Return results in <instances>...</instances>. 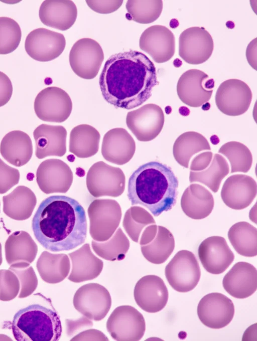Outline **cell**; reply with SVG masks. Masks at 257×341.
Wrapping results in <instances>:
<instances>
[{
  "label": "cell",
  "instance_id": "1",
  "mask_svg": "<svg viewBox=\"0 0 257 341\" xmlns=\"http://www.w3.org/2000/svg\"><path fill=\"white\" fill-rule=\"evenodd\" d=\"M99 83L108 103L129 110L145 102L159 82L153 62L143 53L130 50L113 54L107 60Z\"/></svg>",
  "mask_w": 257,
  "mask_h": 341
},
{
  "label": "cell",
  "instance_id": "2",
  "mask_svg": "<svg viewBox=\"0 0 257 341\" xmlns=\"http://www.w3.org/2000/svg\"><path fill=\"white\" fill-rule=\"evenodd\" d=\"M87 228L83 207L75 199L64 195L44 199L32 221L37 240L54 252L71 250L82 245L86 238Z\"/></svg>",
  "mask_w": 257,
  "mask_h": 341
},
{
  "label": "cell",
  "instance_id": "3",
  "mask_svg": "<svg viewBox=\"0 0 257 341\" xmlns=\"http://www.w3.org/2000/svg\"><path fill=\"white\" fill-rule=\"evenodd\" d=\"M178 180L171 168L157 161L140 166L130 176L127 196L132 205H140L155 217L176 204Z\"/></svg>",
  "mask_w": 257,
  "mask_h": 341
},
{
  "label": "cell",
  "instance_id": "4",
  "mask_svg": "<svg viewBox=\"0 0 257 341\" xmlns=\"http://www.w3.org/2000/svg\"><path fill=\"white\" fill-rule=\"evenodd\" d=\"M12 329L18 341H58L62 331L60 316L50 299L45 305L33 304L20 309Z\"/></svg>",
  "mask_w": 257,
  "mask_h": 341
},
{
  "label": "cell",
  "instance_id": "5",
  "mask_svg": "<svg viewBox=\"0 0 257 341\" xmlns=\"http://www.w3.org/2000/svg\"><path fill=\"white\" fill-rule=\"evenodd\" d=\"M170 286L179 292L193 290L198 284L201 271L195 255L191 251H178L167 265L165 270Z\"/></svg>",
  "mask_w": 257,
  "mask_h": 341
},
{
  "label": "cell",
  "instance_id": "6",
  "mask_svg": "<svg viewBox=\"0 0 257 341\" xmlns=\"http://www.w3.org/2000/svg\"><path fill=\"white\" fill-rule=\"evenodd\" d=\"M73 71L80 78H95L104 60V54L99 44L91 38H84L73 45L69 56Z\"/></svg>",
  "mask_w": 257,
  "mask_h": 341
},
{
  "label": "cell",
  "instance_id": "7",
  "mask_svg": "<svg viewBox=\"0 0 257 341\" xmlns=\"http://www.w3.org/2000/svg\"><path fill=\"white\" fill-rule=\"evenodd\" d=\"M72 103L68 93L57 87H48L41 90L34 101V110L41 120L61 123L70 116Z\"/></svg>",
  "mask_w": 257,
  "mask_h": 341
},
{
  "label": "cell",
  "instance_id": "8",
  "mask_svg": "<svg viewBox=\"0 0 257 341\" xmlns=\"http://www.w3.org/2000/svg\"><path fill=\"white\" fill-rule=\"evenodd\" d=\"M214 87L213 79L201 70L192 69L183 73L179 78L177 92L184 103L198 107L210 100Z\"/></svg>",
  "mask_w": 257,
  "mask_h": 341
},
{
  "label": "cell",
  "instance_id": "9",
  "mask_svg": "<svg viewBox=\"0 0 257 341\" xmlns=\"http://www.w3.org/2000/svg\"><path fill=\"white\" fill-rule=\"evenodd\" d=\"M179 54L186 63L202 64L209 59L214 49L212 36L203 27H193L183 31L179 40Z\"/></svg>",
  "mask_w": 257,
  "mask_h": 341
},
{
  "label": "cell",
  "instance_id": "10",
  "mask_svg": "<svg viewBox=\"0 0 257 341\" xmlns=\"http://www.w3.org/2000/svg\"><path fill=\"white\" fill-rule=\"evenodd\" d=\"M252 97L251 91L244 82L230 79L219 85L215 95V103L223 113L235 116L248 110Z\"/></svg>",
  "mask_w": 257,
  "mask_h": 341
},
{
  "label": "cell",
  "instance_id": "11",
  "mask_svg": "<svg viewBox=\"0 0 257 341\" xmlns=\"http://www.w3.org/2000/svg\"><path fill=\"white\" fill-rule=\"evenodd\" d=\"M164 120L162 108L152 103L128 112L126 117L128 128L141 141H149L155 138L161 131Z\"/></svg>",
  "mask_w": 257,
  "mask_h": 341
},
{
  "label": "cell",
  "instance_id": "12",
  "mask_svg": "<svg viewBox=\"0 0 257 341\" xmlns=\"http://www.w3.org/2000/svg\"><path fill=\"white\" fill-rule=\"evenodd\" d=\"M66 40L63 34L46 28H38L27 36L25 49L33 59L40 62L52 61L63 52Z\"/></svg>",
  "mask_w": 257,
  "mask_h": 341
},
{
  "label": "cell",
  "instance_id": "13",
  "mask_svg": "<svg viewBox=\"0 0 257 341\" xmlns=\"http://www.w3.org/2000/svg\"><path fill=\"white\" fill-rule=\"evenodd\" d=\"M197 314L201 322L207 327L219 329L231 321L234 306L232 300L225 295L212 292L201 299L197 306Z\"/></svg>",
  "mask_w": 257,
  "mask_h": 341
},
{
  "label": "cell",
  "instance_id": "14",
  "mask_svg": "<svg viewBox=\"0 0 257 341\" xmlns=\"http://www.w3.org/2000/svg\"><path fill=\"white\" fill-rule=\"evenodd\" d=\"M139 46L158 63H165L174 56L175 39L174 34L167 27L154 25L142 34Z\"/></svg>",
  "mask_w": 257,
  "mask_h": 341
},
{
  "label": "cell",
  "instance_id": "15",
  "mask_svg": "<svg viewBox=\"0 0 257 341\" xmlns=\"http://www.w3.org/2000/svg\"><path fill=\"white\" fill-rule=\"evenodd\" d=\"M121 314L118 307L113 310L107 322V329L112 337L117 340H139L143 336L146 324L142 314L129 306L128 315L125 305Z\"/></svg>",
  "mask_w": 257,
  "mask_h": 341
},
{
  "label": "cell",
  "instance_id": "16",
  "mask_svg": "<svg viewBox=\"0 0 257 341\" xmlns=\"http://www.w3.org/2000/svg\"><path fill=\"white\" fill-rule=\"evenodd\" d=\"M199 260L209 273L219 274L224 272L233 261L234 255L226 240L214 236L207 238L199 245Z\"/></svg>",
  "mask_w": 257,
  "mask_h": 341
},
{
  "label": "cell",
  "instance_id": "17",
  "mask_svg": "<svg viewBox=\"0 0 257 341\" xmlns=\"http://www.w3.org/2000/svg\"><path fill=\"white\" fill-rule=\"evenodd\" d=\"M134 297L137 304L142 309L150 313L162 310L169 298L168 289L163 280L155 275L141 278L134 289Z\"/></svg>",
  "mask_w": 257,
  "mask_h": 341
},
{
  "label": "cell",
  "instance_id": "18",
  "mask_svg": "<svg viewBox=\"0 0 257 341\" xmlns=\"http://www.w3.org/2000/svg\"><path fill=\"white\" fill-rule=\"evenodd\" d=\"M104 286L97 283H89L82 286L76 292L73 304L76 309L89 319H95V311H97L100 319L108 313L111 304V297Z\"/></svg>",
  "mask_w": 257,
  "mask_h": 341
},
{
  "label": "cell",
  "instance_id": "19",
  "mask_svg": "<svg viewBox=\"0 0 257 341\" xmlns=\"http://www.w3.org/2000/svg\"><path fill=\"white\" fill-rule=\"evenodd\" d=\"M257 186L251 177L234 175L224 182L221 191V197L224 203L234 210L247 208L256 195Z\"/></svg>",
  "mask_w": 257,
  "mask_h": 341
},
{
  "label": "cell",
  "instance_id": "20",
  "mask_svg": "<svg viewBox=\"0 0 257 341\" xmlns=\"http://www.w3.org/2000/svg\"><path fill=\"white\" fill-rule=\"evenodd\" d=\"M222 285L225 290L233 297L247 298L256 290V269L249 263L238 262L225 274Z\"/></svg>",
  "mask_w": 257,
  "mask_h": 341
},
{
  "label": "cell",
  "instance_id": "21",
  "mask_svg": "<svg viewBox=\"0 0 257 341\" xmlns=\"http://www.w3.org/2000/svg\"><path fill=\"white\" fill-rule=\"evenodd\" d=\"M35 154L42 159L48 156H63L66 151L67 131L61 125L42 124L34 131Z\"/></svg>",
  "mask_w": 257,
  "mask_h": 341
},
{
  "label": "cell",
  "instance_id": "22",
  "mask_svg": "<svg viewBox=\"0 0 257 341\" xmlns=\"http://www.w3.org/2000/svg\"><path fill=\"white\" fill-rule=\"evenodd\" d=\"M136 149V143L132 135L123 128L108 130L104 135L101 152L107 160L122 164L132 157Z\"/></svg>",
  "mask_w": 257,
  "mask_h": 341
},
{
  "label": "cell",
  "instance_id": "23",
  "mask_svg": "<svg viewBox=\"0 0 257 341\" xmlns=\"http://www.w3.org/2000/svg\"><path fill=\"white\" fill-rule=\"evenodd\" d=\"M39 15L41 21L45 25L66 31L75 22L77 10L72 1L46 0L41 5Z\"/></svg>",
  "mask_w": 257,
  "mask_h": 341
},
{
  "label": "cell",
  "instance_id": "24",
  "mask_svg": "<svg viewBox=\"0 0 257 341\" xmlns=\"http://www.w3.org/2000/svg\"><path fill=\"white\" fill-rule=\"evenodd\" d=\"M36 181L44 193L58 192L59 188L69 186L72 173L69 166L57 159H49L42 162L36 172Z\"/></svg>",
  "mask_w": 257,
  "mask_h": 341
},
{
  "label": "cell",
  "instance_id": "25",
  "mask_svg": "<svg viewBox=\"0 0 257 341\" xmlns=\"http://www.w3.org/2000/svg\"><path fill=\"white\" fill-rule=\"evenodd\" d=\"M0 152L10 163L22 166L28 162L33 154V144L30 136L20 130L7 133L0 144Z\"/></svg>",
  "mask_w": 257,
  "mask_h": 341
},
{
  "label": "cell",
  "instance_id": "26",
  "mask_svg": "<svg viewBox=\"0 0 257 341\" xmlns=\"http://www.w3.org/2000/svg\"><path fill=\"white\" fill-rule=\"evenodd\" d=\"M214 205L212 194L203 186L197 184L190 185L184 191L181 207L188 217L200 220L208 216Z\"/></svg>",
  "mask_w": 257,
  "mask_h": 341
},
{
  "label": "cell",
  "instance_id": "27",
  "mask_svg": "<svg viewBox=\"0 0 257 341\" xmlns=\"http://www.w3.org/2000/svg\"><path fill=\"white\" fill-rule=\"evenodd\" d=\"M3 211L9 217L23 221L29 218L37 203L34 193L24 186L16 187L3 197Z\"/></svg>",
  "mask_w": 257,
  "mask_h": 341
},
{
  "label": "cell",
  "instance_id": "28",
  "mask_svg": "<svg viewBox=\"0 0 257 341\" xmlns=\"http://www.w3.org/2000/svg\"><path fill=\"white\" fill-rule=\"evenodd\" d=\"M100 135L94 127L80 124L71 131L69 151L79 157H88L98 151Z\"/></svg>",
  "mask_w": 257,
  "mask_h": 341
},
{
  "label": "cell",
  "instance_id": "29",
  "mask_svg": "<svg viewBox=\"0 0 257 341\" xmlns=\"http://www.w3.org/2000/svg\"><path fill=\"white\" fill-rule=\"evenodd\" d=\"M229 240L242 256L252 257L257 255V229L248 222L241 221L232 225L228 232Z\"/></svg>",
  "mask_w": 257,
  "mask_h": 341
},
{
  "label": "cell",
  "instance_id": "30",
  "mask_svg": "<svg viewBox=\"0 0 257 341\" xmlns=\"http://www.w3.org/2000/svg\"><path fill=\"white\" fill-rule=\"evenodd\" d=\"M37 250V246L30 235L23 231L13 233L5 244L6 257L9 264L20 260L31 263Z\"/></svg>",
  "mask_w": 257,
  "mask_h": 341
},
{
  "label": "cell",
  "instance_id": "31",
  "mask_svg": "<svg viewBox=\"0 0 257 341\" xmlns=\"http://www.w3.org/2000/svg\"><path fill=\"white\" fill-rule=\"evenodd\" d=\"M210 149L209 143L204 136L198 132L189 131L180 135L176 140L173 151L178 163L188 168L193 155L201 151Z\"/></svg>",
  "mask_w": 257,
  "mask_h": 341
},
{
  "label": "cell",
  "instance_id": "32",
  "mask_svg": "<svg viewBox=\"0 0 257 341\" xmlns=\"http://www.w3.org/2000/svg\"><path fill=\"white\" fill-rule=\"evenodd\" d=\"M227 161L221 155L215 153L210 165L200 172L191 171L190 183L199 182L208 187L214 193L219 188L222 179L229 174Z\"/></svg>",
  "mask_w": 257,
  "mask_h": 341
},
{
  "label": "cell",
  "instance_id": "33",
  "mask_svg": "<svg viewBox=\"0 0 257 341\" xmlns=\"http://www.w3.org/2000/svg\"><path fill=\"white\" fill-rule=\"evenodd\" d=\"M174 248L175 240L172 233L166 227L159 226L154 240L142 249L144 256L149 262L160 264L168 259Z\"/></svg>",
  "mask_w": 257,
  "mask_h": 341
},
{
  "label": "cell",
  "instance_id": "34",
  "mask_svg": "<svg viewBox=\"0 0 257 341\" xmlns=\"http://www.w3.org/2000/svg\"><path fill=\"white\" fill-rule=\"evenodd\" d=\"M128 18L140 24H150L160 17L163 10L162 0H129L126 4Z\"/></svg>",
  "mask_w": 257,
  "mask_h": 341
},
{
  "label": "cell",
  "instance_id": "35",
  "mask_svg": "<svg viewBox=\"0 0 257 341\" xmlns=\"http://www.w3.org/2000/svg\"><path fill=\"white\" fill-rule=\"evenodd\" d=\"M218 152L225 156L231 165V173H247L250 168L252 157L249 149L244 144L236 141L224 144Z\"/></svg>",
  "mask_w": 257,
  "mask_h": 341
},
{
  "label": "cell",
  "instance_id": "36",
  "mask_svg": "<svg viewBox=\"0 0 257 341\" xmlns=\"http://www.w3.org/2000/svg\"><path fill=\"white\" fill-rule=\"evenodd\" d=\"M22 32L18 23L12 18L0 17V54L14 51L21 40Z\"/></svg>",
  "mask_w": 257,
  "mask_h": 341
},
{
  "label": "cell",
  "instance_id": "37",
  "mask_svg": "<svg viewBox=\"0 0 257 341\" xmlns=\"http://www.w3.org/2000/svg\"><path fill=\"white\" fill-rule=\"evenodd\" d=\"M18 169L6 164L0 158V194L7 193L18 184L20 180Z\"/></svg>",
  "mask_w": 257,
  "mask_h": 341
},
{
  "label": "cell",
  "instance_id": "38",
  "mask_svg": "<svg viewBox=\"0 0 257 341\" xmlns=\"http://www.w3.org/2000/svg\"><path fill=\"white\" fill-rule=\"evenodd\" d=\"M88 6L93 11L102 14L113 13L117 10L123 1H86Z\"/></svg>",
  "mask_w": 257,
  "mask_h": 341
},
{
  "label": "cell",
  "instance_id": "39",
  "mask_svg": "<svg viewBox=\"0 0 257 341\" xmlns=\"http://www.w3.org/2000/svg\"><path fill=\"white\" fill-rule=\"evenodd\" d=\"M13 93V85L9 77L0 71V107L6 104Z\"/></svg>",
  "mask_w": 257,
  "mask_h": 341
},
{
  "label": "cell",
  "instance_id": "40",
  "mask_svg": "<svg viewBox=\"0 0 257 341\" xmlns=\"http://www.w3.org/2000/svg\"><path fill=\"white\" fill-rule=\"evenodd\" d=\"M256 42L255 38L248 45L246 51L248 63L255 70H256Z\"/></svg>",
  "mask_w": 257,
  "mask_h": 341
},
{
  "label": "cell",
  "instance_id": "41",
  "mask_svg": "<svg viewBox=\"0 0 257 341\" xmlns=\"http://www.w3.org/2000/svg\"><path fill=\"white\" fill-rule=\"evenodd\" d=\"M179 22L177 20L173 19L170 21V26L172 28H176L179 26Z\"/></svg>",
  "mask_w": 257,
  "mask_h": 341
},
{
  "label": "cell",
  "instance_id": "42",
  "mask_svg": "<svg viewBox=\"0 0 257 341\" xmlns=\"http://www.w3.org/2000/svg\"><path fill=\"white\" fill-rule=\"evenodd\" d=\"M182 64V61L179 59H176L173 62V65L175 67H179Z\"/></svg>",
  "mask_w": 257,
  "mask_h": 341
},
{
  "label": "cell",
  "instance_id": "43",
  "mask_svg": "<svg viewBox=\"0 0 257 341\" xmlns=\"http://www.w3.org/2000/svg\"><path fill=\"white\" fill-rule=\"evenodd\" d=\"M202 105L205 106V107L202 108L204 110H208L210 108V104L206 102Z\"/></svg>",
  "mask_w": 257,
  "mask_h": 341
},
{
  "label": "cell",
  "instance_id": "44",
  "mask_svg": "<svg viewBox=\"0 0 257 341\" xmlns=\"http://www.w3.org/2000/svg\"><path fill=\"white\" fill-rule=\"evenodd\" d=\"M2 262V246L0 243V265Z\"/></svg>",
  "mask_w": 257,
  "mask_h": 341
},
{
  "label": "cell",
  "instance_id": "45",
  "mask_svg": "<svg viewBox=\"0 0 257 341\" xmlns=\"http://www.w3.org/2000/svg\"><path fill=\"white\" fill-rule=\"evenodd\" d=\"M0 212H1V203H0Z\"/></svg>",
  "mask_w": 257,
  "mask_h": 341
}]
</instances>
